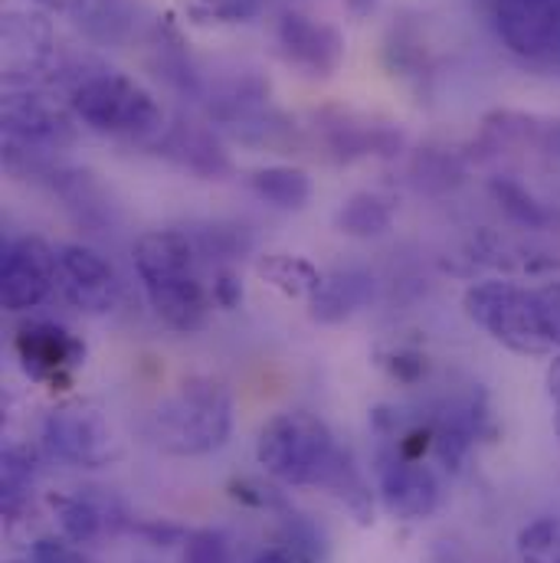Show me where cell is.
I'll use <instances>...</instances> for the list:
<instances>
[{
    "mask_svg": "<svg viewBox=\"0 0 560 563\" xmlns=\"http://www.w3.org/2000/svg\"><path fill=\"white\" fill-rule=\"evenodd\" d=\"M545 387H548V397L554 400V407L560 410V351L551 354V364L545 371Z\"/></svg>",
    "mask_w": 560,
    "mask_h": 563,
    "instance_id": "e575fe53",
    "label": "cell"
},
{
    "mask_svg": "<svg viewBox=\"0 0 560 563\" xmlns=\"http://www.w3.org/2000/svg\"><path fill=\"white\" fill-rule=\"evenodd\" d=\"M180 563H230V541H227V534L213 531V528L187 531Z\"/></svg>",
    "mask_w": 560,
    "mask_h": 563,
    "instance_id": "f1b7e54d",
    "label": "cell"
},
{
    "mask_svg": "<svg viewBox=\"0 0 560 563\" xmlns=\"http://www.w3.org/2000/svg\"><path fill=\"white\" fill-rule=\"evenodd\" d=\"M36 478H40L36 452L30 445H10L0 465V505L7 521H20L26 515V508L33 505Z\"/></svg>",
    "mask_w": 560,
    "mask_h": 563,
    "instance_id": "603a6c76",
    "label": "cell"
},
{
    "mask_svg": "<svg viewBox=\"0 0 560 563\" xmlns=\"http://www.w3.org/2000/svg\"><path fill=\"white\" fill-rule=\"evenodd\" d=\"M23 563H102V561H96L83 544H76V541H69V538H56V534H50V538H36V541H33V548H30V554H26V561Z\"/></svg>",
    "mask_w": 560,
    "mask_h": 563,
    "instance_id": "f546056e",
    "label": "cell"
},
{
    "mask_svg": "<svg viewBox=\"0 0 560 563\" xmlns=\"http://www.w3.org/2000/svg\"><path fill=\"white\" fill-rule=\"evenodd\" d=\"M59 295L86 318H106L119 308L125 288L112 260L89 243H59Z\"/></svg>",
    "mask_w": 560,
    "mask_h": 563,
    "instance_id": "7c38bea8",
    "label": "cell"
},
{
    "mask_svg": "<svg viewBox=\"0 0 560 563\" xmlns=\"http://www.w3.org/2000/svg\"><path fill=\"white\" fill-rule=\"evenodd\" d=\"M315 141L334 164H354L364 157H397L404 132L394 122L358 115L351 109H325L315 115Z\"/></svg>",
    "mask_w": 560,
    "mask_h": 563,
    "instance_id": "4fadbf2b",
    "label": "cell"
},
{
    "mask_svg": "<svg viewBox=\"0 0 560 563\" xmlns=\"http://www.w3.org/2000/svg\"><path fill=\"white\" fill-rule=\"evenodd\" d=\"M76 122L96 135L129 141H151L167 125L161 102L151 89H144L135 76L109 69L102 63H79L63 89Z\"/></svg>",
    "mask_w": 560,
    "mask_h": 563,
    "instance_id": "7a4b0ae2",
    "label": "cell"
},
{
    "mask_svg": "<svg viewBox=\"0 0 560 563\" xmlns=\"http://www.w3.org/2000/svg\"><path fill=\"white\" fill-rule=\"evenodd\" d=\"M492 23L515 59L560 73V0H492Z\"/></svg>",
    "mask_w": 560,
    "mask_h": 563,
    "instance_id": "9c48e42d",
    "label": "cell"
},
{
    "mask_svg": "<svg viewBox=\"0 0 560 563\" xmlns=\"http://www.w3.org/2000/svg\"><path fill=\"white\" fill-rule=\"evenodd\" d=\"M538 157L560 164V115H545V125H541V144H538Z\"/></svg>",
    "mask_w": 560,
    "mask_h": 563,
    "instance_id": "836d02e7",
    "label": "cell"
},
{
    "mask_svg": "<svg viewBox=\"0 0 560 563\" xmlns=\"http://www.w3.org/2000/svg\"><path fill=\"white\" fill-rule=\"evenodd\" d=\"M485 190L498 213L521 233H548L560 223L558 207L515 174H492Z\"/></svg>",
    "mask_w": 560,
    "mask_h": 563,
    "instance_id": "d6986e66",
    "label": "cell"
},
{
    "mask_svg": "<svg viewBox=\"0 0 560 563\" xmlns=\"http://www.w3.org/2000/svg\"><path fill=\"white\" fill-rule=\"evenodd\" d=\"M230 495L237 501L250 505V508H260V511H279V515H285L292 508L276 485H263L256 478H237V482H230Z\"/></svg>",
    "mask_w": 560,
    "mask_h": 563,
    "instance_id": "4dcf8cb0",
    "label": "cell"
},
{
    "mask_svg": "<svg viewBox=\"0 0 560 563\" xmlns=\"http://www.w3.org/2000/svg\"><path fill=\"white\" fill-rule=\"evenodd\" d=\"M374 357H377L381 371L391 380L404 384V387L420 384V380H426V374H429V354H426V347L417 344V341H407V338H387V341H381L377 351H374Z\"/></svg>",
    "mask_w": 560,
    "mask_h": 563,
    "instance_id": "d4e9b609",
    "label": "cell"
},
{
    "mask_svg": "<svg viewBox=\"0 0 560 563\" xmlns=\"http://www.w3.org/2000/svg\"><path fill=\"white\" fill-rule=\"evenodd\" d=\"M40 439L46 455L69 468H109L122 455V442L106 410L79 397L63 400L46 413Z\"/></svg>",
    "mask_w": 560,
    "mask_h": 563,
    "instance_id": "8992f818",
    "label": "cell"
},
{
    "mask_svg": "<svg viewBox=\"0 0 560 563\" xmlns=\"http://www.w3.org/2000/svg\"><path fill=\"white\" fill-rule=\"evenodd\" d=\"M518 563H560V518L541 515L528 521L515 538Z\"/></svg>",
    "mask_w": 560,
    "mask_h": 563,
    "instance_id": "83f0119b",
    "label": "cell"
},
{
    "mask_svg": "<svg viewBox=\"0 0 560 563\" xmlns=\"http://www.w3.org/2000/svg\"><path fill=\"white\" fill-rule=\"evenodd\" d=\"M377 3H381V0H344V10H348L354 20H367V16L377 10Z\"/></svg>",
    "mask_w": 560,
    "mask_h": 563,
    "instance_id": "d590c367",
    "label": "cell"
},
{
    "mask_svg": "<svg viewBox=\"0 0 560 563\" xmlns=\"http://www.w3.org/2000/svg\"><path fill=\"white\" fill-rule=\"evenodd\" d=\"M344 455L328 422L308 410H282L260 426L256 462L288 488H321Z\"/></svg>",
    "mask_w": 560,
    "mask_h": 563,
    "instance_id": "277c9868",
    "label": "cell"
},
{
    "mask_svg": "<svg viewBox=\"0 0 560 563\" xmlns=\"http://www.w3.org/2000/svg\"><path fill=\"white\" fill-rule=\"evenodd\" d=\"M56 521L63 528V538L76 541V544H96L102 538H116L125 528H135L129 521L125 505L106 492V488H76V492H63L50 498Z\"/></svg>",
    "mask_w": 560,
    "mask_h": 563,
    "instance_id": "2e32d148",
    "label": "cell"
},
{
    "mask_svg": "<svg viewBox=\"0 0 560 563\" xmlns=\"http://www.w3.org/2000/svg\"><path fill=\"white\" fill-rule=\"evenodd\" d=\"M147 147H154L164 161H171L174 167H180V170H187V174H194L200 180H223V177L233 174L230 151L200 122L174 119V122H167L161 129V135L151 141Z\"/></svg>",
    "mask_w": 560,
    "mask_h": 563,
    "instance_id": "e0dca14e",
    "label": "cell"
},
{
    "mask_svg": "<svg viewBox=\"0 0 560 563\" xmlns=\"http://www.w3.org/2000/svg\"><path fill=\"white\" fill-rule=\"evenodd\" d=\"M377 298V279L367 269L348 266V269H334L325 273V279L318 285V291L305 301L311 321L318 324H344L354 314L367 311Z\"/></svg>",
    "mask_w": 560,
    "mask_h": 563,
    "instance_id": "ac0fdd59",
    "label": "cell"
},
{
    "mask_svg": "<svg viewBox=\"0 0 560 563\" xmlns=\"http://www.w3.org/2000/svg\"><path fill=\"white\" fill-rule=\"evenodd\" d=\"M420 30L414 23H400V26H391L387 40H384V63L394 76H407V79H417L426 69V49H422Z\"/></svg>",
    "mask_w": 560,
    "mask_h": 563,
    "instance_id": "4316f807",
    "label": "cell"
},
{
    "mask_svg": "<svg viewBox=\"0 0 560 563\" xmlns=\"http://www.w3.org/2000/svg\"><path fill=\"white\" fill-rule=\"evenodd\" d=\"M250 563H298V558L288 554L285 548H273V551H263L260 558H253Z\"/></svg>",
    "mask_w": 560,
    "mask_h": 563,
    "instance_id": "8d00e7d4",
    "label": "cell"
},
{
    "mask_svg": "<svg viewBox=\"0 0 560 563\" xmlns=\"http://www.w3.org/2000/svg\"><path fill=\"white\" fill-rule=\"evenodd\" d=\"M331 223L341 236L358 240V243L384 240L397 223V203L394 197L381 190H354L351 197L338 203Z\"/></svg>",
    "mask_w": 560,
    "mask_h": 563,
    "instance_id": "ffe728a7",
    "label": "cell"
},
{
    "mask_svg": "<svg viewBox=\"0 0 560 563\" xmlns=\"http://www.w3.org/2000/svg\"><path fill=\"white\" fill-rule=\"evenodd\" d=\"M132 263L141 291L164 328L174 334H197L207 328L213 314V295L210 282L200 273L204 253L194 233L177 227L147 230L135 240Z\"/></svg>",
    "mask_w": 560,
    "mask_h": 563,
    "instance_id": "6da1fadb",
    "label": "cell"
},
{
    "mask_svg": "<svg viewBox=\"0 0 560 563\" xmlns=\"http://www.w3.org/2000/svg\"><path fill=\"white\" fill-rule=\"evenodd\" d=\"M462 311L482 334H488L498 347L518 357L554 354V344L545 331L535 285L505 279V276L472 282L462 291Z\"/></svg>",
    "mask_w": 560,
    "mask_h": 563,
    "instance_id": "5b68a950",
    "label": "cell"
},
{
    "mask_svg": "<svg viewBox=\"0 0 560 563\" xmlns=\"http://www.w3.org/2000/svg\"><path fill=\"white\" fill-rule=\"evenodd\" d=\"M237 426L233 390L207 374L187 377L147 417V435L164 455L200 459L220 452Z\"/></svg>",
    "mask_w": 560,
    "mask_h": 563,
    "instance_id": "3957f363",
    "label": "cell"
},
{
    "mask_svg": "<svg viewBox=\"0 0 560 563\" xmlns=\"http://www.w3.org/2000/svg\"><path fill=\"white\" fill-rule=\"evenodd\" d=\"M279 56L308 79H331L348 59L344 33L305 10H285L276 20Z\"/></svg>",
    "mask_w": 560,
    "mask_h": 563,
    "instance_id": "5bb4252c",
    "label": "cell"
},
{
    "mask_svg": "<svg viewBox=\"0 0 560 563\" xmlns=\"http://www.w3.org/2000/svg\"><path fill=\"white\" fill-rule=\"evenodd\" d=\"M554 432H558V439H560V410L554 413Z\"/></svg>",
    "mask_w": 560,
    "mask_h": 563,
    "instance_id": "f35d334b",
    "label": "cell"
},
{
    "mask_svg": "<svg viewBox=\"0 0 560 563\" xmlns=\"http://www.w3.org/2000/svg\"><path fill=\"white\" fill-rule=\"evenodd\" d=\"M13 354L20 371L46 387V390H66L73 387L76 374L86 367L89 347L86 341L53 318H23L13 331Z\"/></svg>",
    "mask_w": 560,
    "mask_h": 563,
    "instance_id": "52a82bcc",
    "label": "cell"
},
{
    "mask_svg": "<svg viewBox=\"0 0 560 563\" xmlns=\"http://www.w3.org/2000/svg\"><path fill=\"white\" fill-rule=\"evenodd\" d=\"M180 10L187 23L197 26H237L256 20L266 10V0H184Z\"/></svg>",
    "mask_w": 560,
    "mask_h": 563,
    "instance_id": "484cf974",
    "label": "cell"
},
{
    "mask_svg": "<svg viewBox=\"0 0 560 563\" xmlns=\"http://www.w3.org/2000/svg\"><path fill=\"white\" fill-rule=\"evenodd\" d=\"M253 269H256V279L270 285L273 291H279L288 301H308L325 279V273L311 260L298 253H279V250L256 256Z\"/></svg>",
    "mask_w": 560,
    "mask_h": 563,
    "instance_id": "7402d4cb",
    "label": "cell"
},
{
    "mask_svg": "<svg viewBox=\"0 0 560 563\" xmlns=\"http://www.w3.org/2000/svg\"><path fill=\"white\" fill-rule=\"evenodd\" d=\"M374 485L384 511L397 521H426L442 501V482L426 459H410L387 442H377Z\"/></svg>",
    "mask_w": 560,
    "mask_h": 563,
    "instance_id": "8fae6325",
    "label": "cell"
},
{
    "mask_svg": "<svg viewBox=\"0 0 560 563\" xmlns=\"http://www.w3.org/2000/svg\"><path fill=\"white\" fill-rule=\"evenodd\" d=\"M3 141L30 151H59L76 141V115L63 92L46 86H17L0 102Z\"/></svg>",
    "mask_w": 560,
    "mask_h": 563,
    "instance_id": "ba28073f",
    "label": "cell"
},
{
    "mask_svg": "<svg viewBox=\"0 0 560 563\" xmlns=\"http://www.w3.org/2000/svg\"><path fill=\"white\" fill-rule=\"evenodd\" d=\"M538 288V305H541V318H545V331L554 344V354L560 351V276L548 279Z\"/></svg>",
    "mask_w": 560,
    "mask_h": 563,
    "instance_id": "d6a6232c",
    "label": "cell"
},
{
    "mask_svg": "<svg viewBox=\"0 0 560 563\" xmlns=\"http://www.w3.org/2000/svg\"><path fill=\"white\" fill-rule=\"evenodd\" d=\"M33 3L46 13H69L76 7V0H33Z\"/></svg>",
    "mask_w": 560,
    "mask_h": 563,
    "instance_id": "74e56055",
    "label": "cell"
},
{
    "mask_svg": "<svg viewBox=\"0 0 560 563\" xmlns=\"http://www.w3.org/2000/svg\"><path fill=\"white\" fill-rule=\"evenodd\" d=\"M59 291L56 246L36 233H23L3 243L0 256V298L10 314H33Z\"/></svg>",
    "mask_w": 560,
    "mask_h": 563,
    "instance_id": "30bf717a",
    "label": "cell"
},
{
    "mask_svg": "<svg viewBox=\"0 0 560 563\" xmlns=\"http://www.w3.org/2000/svg\"><path fill=\"white\" fill-rule=\"evenodd\" d=\"M246 187L250 194L279 210V213H301L311 197H315V180L308 170L295 167V164H266L246 174Z\"/></svg>",
    "mask_w": 560,
    "mask_h": 563,
    "instance_id": "44dd1931",
    "label": "cell"
},
{
    "mask_svg": "<svg viewBox=\"0 0 560 563\" xmlns=\"http://www.w3.org/2000/svg\"><path fill=\"white\" fill-rule=\"evenodd\" d=\"M465 154L452 151V147H436V144H426L414 154V164H410V177L414 184L426 190V194H449L455 190L462 180H465Z\"/></svg>",
    "mask_w": 560,
    "mask_h": 563,
    "instance_id": "cb8c5ba5",
    "label": "cell"
},
{
    "mask_svg": "<svg viewBox=\"0 0 560 563\" xmlns=\"http://www.w3.org/2000/svg\"><path fill=\"white\" fill-rule=\"evenodd\" d=\"M210 295H213V305L220 311H237L243 305V298H246L243 276L233 266H217L213 279H210Z\"/></svg>",
    "mask_w": 560,
    "mask_h": 563,
    "instance_id": "1f68e13d",
    "label": "cell"
},
{
    "mask_svg": "<svg viewBox=\"0 0 560 563\" xmlns=\"http://www.w3.org/2000/svg\"><path fill=\"white\" fill-rule=\"evenodd\" d=\"M465 256H469V263L485 266L505 279H538V276L554 279L560 273L558 253L528 240V233H521V230L479 227L465 240Z\"/></svg>",
    "mask_w": 560,
    "mask_h": 563,
    "instance_id": "9a60e30c",
    "label": "cell"
}]
</instances>
